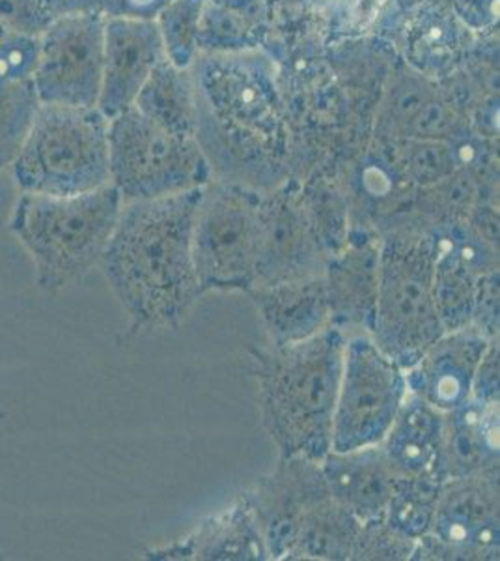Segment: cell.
Segmentation results:
<instances>
[{"mask_svg": "<svg viewBox=\"0 0 500 561\" xmlns=\"http://www.w3.org/2000/svg\"><path fill=\"white\" fill-rule=\"evenodd\" d=\"M185 76L211 180L267 193L293 179L292 129L266 55L197 53Z\"/></svg>", "mask_w": 500, "mask_h": 561, "instance_id": "cell-1", "label": "cell"}, {"mask_svg": "<svg viewBox=\"0 0 500 561\" xmlns=\"http://www.w3.org/2000/svg\"><path fill=\"white\" fill-rule=\"evenodd\" d=\"M200 193L121 206L100 264L135 332L176 330L204 294L193 259Z\"/></svg>", "mask_w": 500, "mask_h": 561, "instance_id": "cell-2", "label": "cell"}, {"mask_svg": "<svg viewBox=\"0 0 500 561\" xmlns=\"http://www.w3.org/2000/svg\"><path fill=\"white\" fill-rule=\"evenodd\" d=\"M346 339L329 325L301 343L251 351L261 425L279 459L329 454Z\"/></svg>", "mask_w": 500, "mask_h": 561, "instance_id": "cell-3", "label": "cell"}, {"mask_svg": "<svg viewBox=\"0 0 500 561\" xmlns=\"http://www.w3.org/2000/svg\"><path fill=\"white\" fill-rule=\"evenodd\" d=\"M121 206L113 184L77 195L21 193L10 229L31 253L39 285L57 290L102 261Z\"/></svg>", "mask_w": 500, "mask_h": 561, "instance_id": "cell-4", "label": "cell"}, {"mask_svg": "<svg viewBox=\"0 0 500 561\" xmlns=\"http://www.w3.org/2000/svg\"><path fill=\"white\" fill-rule=\"evenodd\" d=\"M433 240L426 230L404 227L381 237L380 288L370 337L404 370L446 333L433 293Z\"/></svg>", "mask_w": 500, "mask_h": 561, "instance_id": "cell-5", "label": "cell"}, {"mask_svg": "<svg viewBox=\"0 0 500 561\" xmlns=\"http://www.w3.org/2000/svg\"><path fill=\"white\" fill-rule=\"evenodd\" d=\"M12 176L21 193L77 195L108 182V118L97 107L39 103Z\"/></svg>", "mask_w": 500, "mask_h": 561, "instance_id": "cell-6", "label": "cell"}, {"mask_svg": "<svg viewBox=\"0 0 500 561\" xmlns=\"http://www.w3.org/2000/svg\"><path fill=\"white\" fill-rule=\"evenodd\" d=\"M108 182L124 203L200 190L211 171L193 135L166 128L137 105L108 118Z\"/></svg>", "mask_w": 500, "mask_h": 561, "instance_id": "cell-7", "label": "cell"}, {"mask_svg": "<svg viewBox=\"0 0 500 561\" xmlns=\"http://www.w3.org/2000/svg\"><path fill=\"white\" fill-rule=\"evenodd\" d=\"M264 193L211 180L193 224V259L202 293H248L260 262Z\"/></svg>", "mask_w": 500, "mask_h": 561, "instance_id": "cell-8", "label": "cell"}, {"mask_svg": "<svg viewBox=\"0 0 500 561\" xmlns=\"http://www.w3.org/2000/svg\"><path fill=\"white\" fill-rule=\"evenodd\" d=\"M407 396L406 370L386 357L368 333L348 335L330 449L351 451L381 444Z\"/></svg>", "mask_w": 500, "mask_h": 561, "instance_id": "cell-9", "label": "cell"}, {"mask_svg": "<svg viewBox=\"0 0 500 561\" xmlns=\"http://www.w3.org/2000/svg\"><path fill=\"white\" fill-rule=\"evenodd\" d=\"M500 558V466L444 481L431 528L412 561H495Z\"/></svg>", "mask_w": 500, "mask_h": 561, "instance_id": "cell-10", "label": "cell"}, {"mask_svg": "<svg viewBox=\"0 0 500 561\" xmlns=\"http://www.w3.org/2000/svg\"><path fill=\"white\" fill-rule=\"evenodd\" d=\"M102 13H77L49 21L38 36L32 84L45 105L97 107L103 71Z\"/></svg>", "mask_w": 500, "mask_h": 561, "instance_id": "cell-11", "label": "cell"}, {"mask_svg": "<svg viewBox=\"0 0 500 561\" xmlns=\"http://www.w3.org/2000/svg\"><path fill=\"white\" fill-rule=\"evenodd\" d=\"M271 560H292L304 524L330 496L317 460L279 459L269 476L245 492Z\"/></svg>", "mask_w": 500, "mask_h": 561, "instance_id": "cell-12", "label": "cell"}, {"mask_svg": "<svg viewBox=\"0 0 500 561\" xmlns=\"http://www.w3.org/2000/svg\"><path fill=\"white\" fill-rule=\"evenodd\" d=\"M327 259L304 214L295 179L264 193L260 262L254 287L322 277Z\"/></svg>", "mask_w": 500, "mask_h": 561, "instance_id": "cell-13", "label": "cell"}, {"mask_svg": "<svg viewBox=\"0 0 500 561\" xmlns=\"http://www.w3.org/2000/svg\"><path fill=\"white\" fill-rule=\"evenodd\" d=\"M381 234L351 225L348 243L327 259L324 272L330 325L346 335L372 333L380 288Z\"/></svg>", "mask_w": 500, "mask_h": 561, "instance_id": "cell-14", "label": "cell"}, {"mask_svg": "<svg viewBox=\"0 0 500 561\" xmlns=\"http://www.w3.org/2000/svg\"><path fill=\"white\" fill-rule=\"evenodd\" d=\"M165 58L158 21L105 18L97 108L107 118H113L133 107L153 71Z\"/></svg>", "mask_w": 500, "mask_h": 561, "instance_id": "cell-15", "label": "cell"}, {"mask_svg": "<svg viewBox=\"0 0 500 561\" xmlns=\"http://www.w3.org/2000/svg\"><path fill=\"white\" fill-rule=\"evenodd\" d=\"M489 343L473 325L444 333L406 370L409 393L443 414L462 407L473 396L476 370Z\"/></svg>", "mask_w": 500, "mask_h": 561, "instance_id": "cell-16", "label": "cell"}, {"mask_svg": "<svg viewBox=\"0 0 500 561\" xmlns=\"http://www.w3.org/2000/svg\"><path fill=\"white\" fill-rule=\"evenodd\" d=\"M152 560L269 561L266 539L247 496L241 494L229 510L206 518L190 534L148 552Z\"/></svg>", "mask_w": 500, "mask_h": 561, "instance_id": "cell-17", "label": "cell"}, {"mask_svg": "<svg viewBox=\"0 0 500 561\" xmlns=\"http://www.w3.org/2000/svg\"><path fill=\"white\" fill-rule=\"evenodd\" d=\"M335 502L361 523L383 517L398 476L380 444L351 451H333L319 462Z\"/></svg>", "mask_w": 500, "mask_h": 561, "instance_id": "cell-18", "label": "cell"}, {"mask_svg": "<svg viewBox=\"0 0 500 561\" xmlns=\"http://www.w3.org/2000/svg\"><path fill=\"white\" fill-rule=\"evenodd\" d=\"M247 294L266 325L271 345L301 343L330 325L324 275L254 287Z\"/></svg>", "mask_w": 500, "mask_h": 561, "instance_id": "cell-19", "label": "cell"}, {"mask_svg": "<svg viewBox=\"0 0 500 561\" xmlns=\"http://www.w3.org/2000/svg\"><path fill=\"white\" fill-rule=\"evenodd\" d=\"M500 401H469L443 414L444 478H463L500 466Z\"/></svg>", "mask_w": 500, "mask_h": 561, "instance_id": "cell-20", "label": "cell"}, {"mask_svg": "<svg viewBox=\"0 0 500 561\" xmlns=\"http://www.w3.org/2000/svg\"><path fill=\"white\" fill-rule=\"evenodd\" d=\"M380 447L398 478H444L443 412L409 393Z\"/></svg>", "mask_w": 500, "mask_h": 561, "instance_id": "cell-21", "label": "cell"}, {"mask_svg": "<svg viewBox=\"0 0 500 561\" xmlns=\"http://www.w3.org/2000/svg\"><path fill=\"white\" fill-rule=\"evenodd\" d=\"M381 129L386 139H435L452 142L460 137L457 121L428 87L407 79L393 90L385 105Z\"/></svg>", "mask_w": 500, "mask_h": 561, "instance_id": "cell-22", "label": "cell"}, {"mask_svg": "<svg viewBox=\"0 0 500 561\" xmlns=\"http://www.w3.org/2000/svg\"><path fill=\"white\" fill-rule=\"evenodd\" d=\"M431 234V232H430ZM433 240V293L444 332L470 325L476 287L481 275L470 270L456 253L431 234Z\"/></svg>", "mask_w": 500, "mask_h": 561, "instance_id": "cell-23", "label": "cell"}, {"mask_svg": "<svg viewBox=\"0 0 500 561\" xmlns=\"http://www.w3.org/2000/svg\"><path fill=\"white\" fill-rule=\"evenodd\" d=\"M381 153L399 179L412 187H430L462 169L456 145L435 139H386Z\"/></svg>", "mask_w": 500, "mask_h": 561, "instance_id": "cell-24", "label": "cell"}, {"mask_svg": "<svg viewBox=\"0 0 500 561\" xmlns=\"http://www.w3.org/2000/svg\"><path fill=\"white\" fill-rule=\"evenodd\" d=\"M444 481L446 479L441 476L398 478L393 497L381 518L399 534L418 541L430 531Z\"/></svg>", "mask_w": 500, "mask_h": 561, "instance_id": "cell-25", "label": "cell"}, {"mask_svg": "<svg viewBox=\"0 0 500 561\" xmlns=\"http://www.w3.org/2000/svg\"><path fill=\"white\" fill-rule=\"evenodd\" d=\"M299 197L325 255L333 256L342 251L351 229L348 192L333 185L309 182L299 187Z\"/></svg>", "mask_w": 500, "mask_h": 561, "instance_id": "cell-26", "label": "cell"}, {"mask_svg": "<svg viewBox=\"0 0 500 561\" xmlns=\"http://www.w3.org/2000/svg\"><path fill=\"white\" fill-rule=\"evenodd\" d=\"M38 107L32 81L0 77V169L10 167L20 152Z\"/></svg>", "mask_w": 500, "mask_h": 561, "instance_id": "cell-27", "label": "cell"}, {"mask_svg": "<svg viewBox=\"0 0 500 561\" xmlns=\"http://www.w3.org/2000/svg\"><path fill=\"white\" fill-rule=\"evenodd\" d=\"M202 8L204 0H172L155 20L166 60L176 70H187L197 57Z\"/></svg>", "mask_w": 500, "mask_h": 561, "instance_id": "cell-28", "label": "cell"}, {"mask_svg": "<svg viewBox=\"0 0 500 561\" xmlns=\"http://www.w3.org/2000/svg\"><path fill=\"white\" fill-rule=\"evenodd\" d=\"M417 541L399 534L398 529L383 520H368L361 524L354 539L351 560L354 561H407L411 560Z\"/></svg>", "mask_w": 500, "mask_h": 561, "instance_id": "cell-29", "label": "cell"}, {"mask_svg": "<svg viewBox=\"0 0 500 561\" xmlns=\"http://www.w3.org/2000/svg\"><path fill=\"white\" fill-rule=\"evenodd\" d=\"M38 58V36L0 25V77L32 81Z\"/></svg>", "mask_w": 500, "mask_h": 561, "instance_id": "cell-30", "label": "cell"}, {"mask_svg": "<svg viewBox=\"0 0 500 561\" xmlns=\"http://www.w3.org/2000/svg\"><path fill=\"white\" fill-rule=\"evenodd\" d=\"M499 283V270L481 275L476 287L475 306L470 317V325L489 341L499 339L500 333Z\"/></svg>", "mask_w": 500, "mask_h": 561, "instance_id": "cell-31", "label": "cell"}, {"mask_svg": "<svg viewBox=\"0 0 500 561\" xmlns=\"http://www.w3.org/2000/svg\"><path fill=\"white\" fill-rule=\"evenodd\" d=\"M49 21L42 0H0V25L12 31L39 36Z\"/></svg>", "mask_w": 500, "mask_h": 561, "instance_id": "cell-32", "label": "cell"}, {"mask_svg": "<svg viewBox=\"0 0 500 561\" xmlns=\"http://www.w3.org/2000/svg\"><path fill=\"white\" fill-rule=\"evenodd\" d=\"M500 346L499 339L491 341L481 357L473 383V399L481 402L500 401Z\"/></svg>", "mask_w": 500, "mask_h": 561, "instance_id": "cell-33", "label": "cell"}, {"mask_svg": "<svg viewBox=\"0 0 500 561\" xmlns=\"http://www.w3.org/2000/svg\"><path fill=\"white\" fill-rule=\"evenodd\" d=\"M172 0H100V13L103 18H124V20H158Z\"/></svg>", "mask_w": 500, "mask_h": 561, "instance_id": "cell-34", "label": "cell"}, {"mask_svg": "<svg viewBox=\"0 0 500 561\" xmlns=\"http://www.w3.org/2000/svg\"><path fill=\"white\" fill-rule=\"evenodd\" d=\"M42 4L49 20H57L63 15H77V13L100 12V0H42Z\"/></svg>", "mask_w": 500, "mask_h": 561, "instance_id": "cell-35", "label": "cell"}, {"mask_svg": "<svg viewBox=\"0 0 500 561\" xmlns=\"http://www.w3.org/2000/svg\"><path fill=\"white\" fill-rule=\"evenodd\" d=\"M385 0H357L354 4V20L359 21V25H367L374 20Z\"/></svg>", "mask_w": 500, "mask_h": 561, "instance_id": "cell-36", "label": "cell"}]
</instances>
